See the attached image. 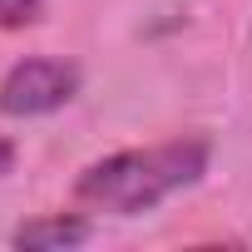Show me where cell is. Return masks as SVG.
<instances>
[{
	"instance_id": "obj_1",
	"label": "cell",
	"mask_w": 252,
	"mask_h": 252,
	"mask_svg": "<svg viewBox=\"0 0 252 252\" xmlns=\"http://www.w3.org/2000/svg\"><path fill=\"white\" fill-rule=\"evenodd\" d=\"M213 163L208 139H168L149 149H119L94 158L74 178V208L104 213V218H139L163 208L173 193L203 183Z\"/></svg>"
},
{
	"instance_id": "obj_2",
	"label": "cell",
	"mask_w": 252,
	"mask_h": 252,
	"mask_svg": "<svg viewBox=\"0 0 252 252\" xmlns=\"http://www.w3.org/2000/svg\"><path fill=\"white\" fill-rule=\"evenodd\" d=\"M79 64L74 60H55V55H30L20 64L5 69L0 79V114L5 119H40L64 109L79 94Z\"/></svg>"
},
{
	"instance_id": "obj_3",
	"label": "cell",
	"mask_w": 252,
	"mask_h": 252,
	"mask_svg": "<svg viewBox=\"0 0 252 252\" xmlns=\"http://www.w3.org/2000/svg\"><path fill=\"white\" fill-rule=\"evenodd\" d=\"M94 237V222L79 213H45V218H30L10 232L15 247H30V252H60V247H79Z\"/></svg>"
},
{
	"instance_id": "obj_4",
	"label": "cell",
	"mask_w": 252,
	"mask_h": 252,
	"mask_svg": "<svg viewBox=\"0 0 252 252\" xmlns=\"http://www.w3.org/2000/svg\"><path fill=\"white\" fill-rule=\"evenodd\" d=\"M45 20V0H0V30H25Z\"/></svg>"
},
{
	"instance_id": "obj_5",
	"label": "cell",
	"mask_w": 252,
	"mask_h": 252,
	"mask_svg": "<svg viewBox=\"0 0 252 252\" xmlns=\"http://www.w3.org/2000/svg\"><path fill=\"white\" fill-rule=\"evenodd\" d=\"M10 168H15V144H10L5 134H0V178H5Z\"/></svg>"
}]
</instances>
